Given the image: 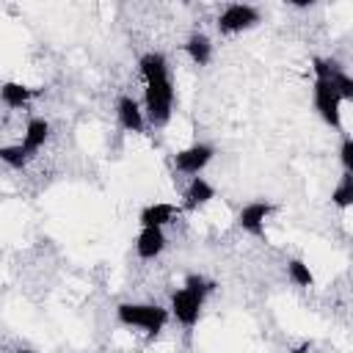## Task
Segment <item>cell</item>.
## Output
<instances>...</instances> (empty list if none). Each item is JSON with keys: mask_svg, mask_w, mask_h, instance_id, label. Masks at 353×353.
Here are the masks:
<instances>
[{"mask_svg": "<svg viewBox=\"0 0 353 353\" xmlns=\"http://www.w3.org/2000/svg\"><path fill=\"white\" fill-rule=\"evenodd\" d=\"M141 74H143V102H146V119L152 124H165L171 119L174 108V85L168 77V61L163 52H146L141 61Z\"/></svg>", "mask_w": 353, "mask_h": 353, "instance_id": "obj_1", "label": "cell"}, {"mask_svg": "<svg viewBox=\"0 0 353 353\" xmlns=\"http://www.w3.org/2000/svg\"><path fill=\"white\" fill-rule=\"evenodd\" d=\"M215 290V281L204 279V276H188L185 279V287L176 290L171 295V314L176 317V323H182L185 328H193L199 323V314H201V306H204V298Z\"/></svg>", "mask_w": 353, "mask_h": 353, "instance_id": "obj_2", "label": "cell"}, {"mask_svg": "<svg viewBox=\"0 0 353 353\" xmlns=\"http://www.w3.org/2000/svg\"><path fill=\"white\" fill-rule=\"evenodd\" d=\"M116 317L121 325L143 328L146 336H157L168 323V309H163L157 303H119Z\"/></svg>", "mask_w": 353, "mask_h": 353, "instance_id": "obj_3", "label": "cell"}, {"mask_svg": "<svg viewBox=\"0 0 353 353\" xmlns=\"http://www.w3.org/2000/svg\"><path fill=\"white\" fill-rule=\"evenodd\" d=\"M259 22V11L254 6H245V3H232L221 11L218 17V30L221 33H240V30H248Z\"/></svg>", "mask_w": 353, "mask_h": 353, "instance_id": "obj_4", "label": "cell"}, {"mask_svg": "<svg viewBox=\"0 0 353 353\" xmlns=\"http://www.w3.org/2000/svg\"><path fill=\"white\" fill-rule=\"evenodd\" d=\"M339 105H342V99H339L334 83L331 80H314V108H317V113L323 116L325 124H331V127L342 124Z\"/></svg>", "mask_w": 353, "mask_h": 353, "instance_id": "obj_5", "label": "cell"}, {"mask_svg": "<svg viewBox=\"0 0 353 353\" xmlns=\"http://www.w3.org/2000/svg\"><path fill=\"white\" fill-rule=\"evenodd\" d=\"M212 154H215V149H212L210 143H193V146L179 149V152L174 154V165H176V171L196 176L199 171L207 168V163L212 160Z\"/></svg>", "mask_w": 353, "mask_h": 353, "instance_id": "obj_6", "label": "cell"}, {"mask_svg": "<svg viewBox=\"0 0 353 353\" xmlns=\"http://www.w3.org/2000/svg\"><path fill=\"white\" fill-rule=\"evenodd\" d=\"M273 212V204H268V201H251V204H245L243 210H240V215H237V223H240V229H245L248 234H262L265 232V221H268V215Z\"/></svg>", "mask_w": 353, "mask_h": 353, "instance_id": "obj_7", "label": "cell"}, {"mask_svg": "<svg viewBox=\"0 0 353 353\" xmlns=\"http://www.w3.org/2000/svg\"><path fill=\"white\" fill-rule=\"evenodd\" d=\"M165 248V234L157 226H141V234L135 240V251L141 259H154Z\"/></svg>", "mask_w": 353, "mask_h": 353, "instance_id": "obj_8", "label": "cell"}, {"mask_svg": "<svg viewBox=\"0 0 353 353\" xmlns=\"http://www.w3.org/2000/svg\"><path fill=\"white\" fill-rule=\"evenodd\" d=\"M179 212H182V207H176V204L154 201V204H149V207L141 210V226H157V229H163V226L171 223Z\"/></svg>", "mask_w": 353, "mask_h": 353, "instance_id": "obj_9", "label": "cell"}, {"mask_svg": "<svg viewBox=\"0 0 353 353\" xmlns=\"http://www.w3.org/2000/svg\"><path fill=\"white\" fill-rule=\"evenodd\" d=\"M212 196H215L212 185H210L204 176H193L190 185H188L185 193H182V210H199V207H204Z\"/></svg>", "mask_w": 353, "mask_h": 353, "instance_id": "obj_10", "label": "cell"}, {"mask_svg": "<svg viewBox=\"0 0 353 353\" xmlns=\"http://www.w3.org/2000/svg\"><path fill=\"white\" fill-rule=\"evenodd\" d=\"M116 116H119V124L124 130H130V132H141L143 130V110L132 97H121L116 102Z\"/></svg>", "mask_w": 353, "mask_h": 353, "instance_id": "obj_11", "label": "cell"}, {"mask_svg": "<svg viewBox=\"0 0 353 353\" xmlns=\"http://www.w3.org/2000/svg\"><path fill=\"white\" fill-rule=\"evenodd\" d=\"M47 135H50V124H47L44 119H30L28 127H25V135H22V143H19V146H22L25 154L30 157V154H36V152L44 146Z\"/></svg>", "mask_w": 353, "mask_h": 353, "instance_id": "obj_12", "label": "cell"}, {"mask_svg": "<svg viewBox=\"0 0 353 353\" xmlns=\"http://www.w3.org/2000/svg\"><path fill=\"white\" fill-rule=\"evenodd\" d=\"M185 52L190 55V61H193L196 66H204V63L210 61V55H212V44H210V39H207L204 33H193V36L185 41Z\"/></svg>", "mask_w": 353, "mask_h": 353, "instance_id": "obj_13", "label": "cell"}, {"mask_svg": "<svg viewBox=\"0 0 353 353\" xmlns=\"http://www.w3.org/2000/svg\"><path fill=\"white\" fill-rule=\"evenodd\" d=\"M33 94H36V91L28 88V85H22V83H3V85H0V99H3L8 108H22V105H28Z\"/></svg>", "mask_w": 353, "mask_h": 353, "instance_id": "obj_14", "label": "cell"}, {"mask_svg": "<svg viewBox=\"0 0 353 353\" xmlns=\"http://www.w3.org/2000/svg\"><path fill=\"white\" fill-rule=\"evenodd\" d=\"M287 273H290V279H292L298 287H312V284H314V276H312L309 265L301 262V259H290V262H287Z\"/></svg>", "mask_w": 353, "mask_h": 353, "instance_id": "obj_15", "label": "cell"}, {"mask_svg": "<svg viewBox=\"0 0 353 353\" xmlns=\"http://www.w3.org/2000/svg\"><path fill=\"white\" fill-rule=\"evenodd\" d=\"M331 199H334V204L342 207V210L350 207V201H353V174H350V171L342 174V182H339V188L334 190Z\"/></svg>", "mask_w": 353, "mask_h": 353, "instance_id": "obj_16", "label": "cell"}, {"mask_svg": "<svg viewBox=\"0 0 353 353\" xmlns=\"http://www.w3.org/2000/svg\"><path fill=\"white\" fill-rule=\"evenodd\" d=\"M0 160L6 165H11V168H25L28 154H25L22 146H0Z\"/></svg>", "mask_w": 353, "mask_h": 353, "instance_id": "obj_17", "label": "cell"}, {"mask_svg": "<svg viewBox=\"0 0 353 353\" xmlns=\"http://www.w3.org/2000/svg\"><path fill=\"white\" fill-rule=\"evenodd\" d=\"M312 69H314L317 80H331L336 72H342V66L336 61H331V58H314L312 61Z\"/></svg>", "mask_w": 353, "mask_h": 353, "instance_id": "obj_18", "label": "cell"}, {"mask_svg": "<svg viewBox=\"0 0 353 353\" xmlns=\"http://www.w3.org/2000/svg\"><path fill=\"white\" fill-rule=\"evenodd\" d=\"M331 83H334V88H336V94H339L342 102H353V80L345 72H336L331 77Z\"/></svg>", "mask_w": 353, "mask_h": 353, "instance_id": "obj_19", "label": "cell"}, {"mask_svg": "<svg viewBox=\"0 0 353 353\" xmlns=\"http://www.w3.org/2000/svg\"><path fill=\"white\" fill-rule=\"evenodd\" d=\"M339 157H342V165H345V171H350L353 174V141L345 135V141H342V152H339Z\"/></svg>", "mask_w": 353, "mask_h": 353, "instance_id": "obj_20", "label": "cell"}, {"mask_svg": "<svg viewBox=\"0 0 353 353\" xmlns=\"http://www.w3.org/2000/svg\"><path fill=\"white\" fill-rule=\"evenodd\" d=\"M309 347H312V342H301L298 347H292V353H306Z\"/></svg>", "mask_w": 353, "mask_h": 353, "instance_id": "obj_21", "label": "cell"}, {"mask_svg": "<svg viewBox=\"0 0 353 353\" xmlns=\"http://www.w3.org/2000/svg\"><path fill=\"white\" fill-rule=\"evenodd\" d=\"M17 353H33V350H28V347H19V350H17Z\"/></svg>", "mask_w": 353, "mask_h": 353, "instance_id": "obj_22", "label": "cell"}]
</instances>
